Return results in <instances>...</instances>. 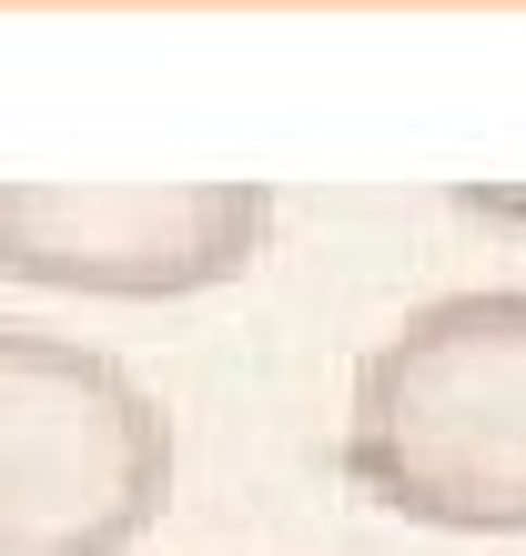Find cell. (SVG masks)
I'll return each instance as SVG.
<instances>
[{"instance_id": "1", "label": "cell", "mask_w": 526, "mask_h": 556, "mask_svg": "<svg viewBox=\"0 0 526 556\" xmlns=\"http://www.w3.org/2000/svg\"><path fill=\"white\" fill-rule=\"evenodd\" d=\"M345 476L425 536H526V283L436 293L354 365Z\"/></svg>"}, {"instance_id": "3", "label": "cell", "mask_w": 526, "mask_h": 556, "mask_svg": "<svg viewBox=\"0 0 526 556\" xmlns=\"http://www.w3.org/2000/svg\"><path fill=\"white\" fill-rule=\"evenodd\" d=\"M263 233V182H0V274L91 304H183L234 283Z\"/></svg>"}, {"instance_id": "2", "label": "cell", "mask_w": 526, "mask_h": 556, "mask_svg": "<svg viewBox=\"0 0 526 556\" xmlns=\"http://www.w3.org/2000/svg\"><path fill=\"white\" fill-rule=\"evenodd\" d=\"M173 506V415L102 344L0 324V556H122Z\"/></svg>"}]
</instances>
